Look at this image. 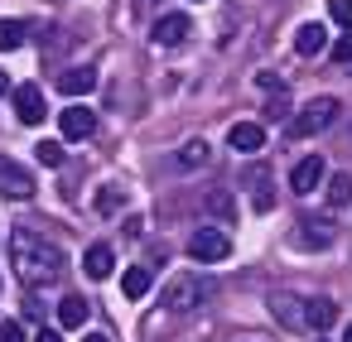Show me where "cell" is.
<instances>
[{"instance_id": "7a4b0ae2", "label": "cell", "mask_w": 352, "mask_h": 342, "mask_svg": "<svg viewBox=\"0 0 352 342\" xmlns=\"http://www.w3.org/2000/svg\"><path fill=\"white\" fill-rule=\"evenodd\" d=\"M208 294H212V284L203 275H174L164 284V308L169 313H193L198 304H208Z\"/></svg>"}, {"instance_id": "4dcf8cb0", "label": "cell", "mask_w": 352, "mask_h": 342, "mask_svg": "<svg viewBox=\"0 0 352 342\" xmlns=\"http://www.w3.org/2000/svg\"><path fill=\"white\" fill-rule=\"evenodd\" d=\"M318 342H328V337H318Z\"/></svg>"}, {"instance_id": "cb8c5ba5", "label": "cell", "mask_w": 352, "mask_h": 342, "mask_svg": "<svg viewBox=\"0 0 352 342\" xmlns=\"http://www.w3.org/2000/svg\"><path fill=\"white\" fill-rule=\"evenodd\" d=\"M333 58H338V63H352V34H342V39L333 44Z\"/></svg>"}, {"instance_id": "484cf974", "label": "cell", "mask_w": 352, "mask_h": 342, "mask_svg": "<svg viewBox=\"0 0 352 342\" xmlns=\"http://www.w3.org/2000/svg\"><path fill=\"white\" fill-rule=\"evenodd\" d=\"M265 116H270V121H285V116H289V106H285V102H280V97H275V102H270V106H265Z\"/></svg>"}, {"instance_id": "277c9868", "label": "cell", "mask_w": 352, "mask_h": 342, "mask_svg": "<svg viewBox=\"0 0 352 342\" xmlns=\"http://www.w3.org/2000/svg\"><path fill=\"white\" fill-rule=\"evenodd\" d=\"M188 255L193 260H227L232 255V241H227V231H217V227H198L193 236H188Z\"/></svg>"}, {"instance_id": "9a60e30c", "label": "cell", "mask_w": 352, "mask_h": 342, "mask_svg": "<svg viewBox=\"0 0 352 342\" xmlns=\"http://www.w3.org/2000/svg\"><path fill=\"white\" fill-rule=\"evenodd\" d=\"M97 87V73L92 68H68V73H58V92H68V97H82V92H92Z\"/></svg>"}, {"instance_id": "d6986e66", "label": "cell", "mask_w": 352, "mask_h": 342, "mask_svg": "<svg viewBox=\"0 0 352 342\" xmlns=\"http://www.w3.org/2000/svg\"><path fill=\"white\" fill-rule=\"evenodd\" d=\"M25 34H30V25H25V20H0V54L20 49V44H25Z\"/></svg>"}, {"instance_id": "5b68a950", "label": "cell", "mask_w": 352, "mask_h": 342, "mask_svg": "<svg viewBox=\"0 0 352 342\" xmlns=\"http://www.w3.org/2000/svg\"><path fill=\"white\" fill-rule=\"evenodd\" d=\"M0 193L6 198H30L34 193V174L20 159H10V155H0Z\"/></svg>"}, {"instance_id": "e0dca14e", "label": "cell", "mask_w": 352, "mask_h": 342, "mask_svg": "<svg viewBox=\"0 0 352 342\" xmlns=\"http://www.w3.org/2000/svg\"><path fill=\"white\" fill-rule=\"evenodd\" d=\"M323 44H328V30H323V25H299V34H294V49H299L304 58L323 54Z\"/></svg>"}, {"instance_id": "9c48e42d", "label": "cell", "mask_w": 352, "mask_h": 342, "mask_svg": "<svg viewBox=\"0 0 352 342\" xmlns=\"http://www.w3.org/2000/svg\"><path fill=\"white\" fill-rule=\"evenodd\" d=\"M227 145H232L236 155H251V159H256V155L265 150V130H261L256 121H236V126L227 130Z\"/></svg>"}, {"instance_id": "4fadbf2b", "label": "cell", "mask_w": 352, "mask_h": 342, "mask_svg": "<svg viewBox=\"0 0 352 342\" xmlns=\"http://www.w3.org/2000/svg\"><path fill=\"white\" fill-rule=\"evenodd\" d=\"M304 323H309L314 332H328V328L338 323V304H333V299H304Z\"/></svg>"}, {"instance_id": "603a6c76", "label": "cell", "mask_w": 352, "mask_h": 342, "mask_svg": "<svg viewBox=\"0 0 352 342\" xmlns=\"http://www.w3.org/2000/svg\"><path fill=\"white\" fill-rule=\"evenodd\" d=\"M328 15H333V25H338V30H347V34H352V0H328Z\"/></svg>"}, {"instance_id": "8fae6325", "label": "cell", "mask_w": 352, "mask_h": 342, "mask_svg": "<svg viewBox=\"0 0 352 342\" xmlns=\"http://www.w3.org/2000/svg\"><path fill=\"white\" fill-rule=\"evenodd\" d=\"M318 183H323V159H318V155L299 159V164H294V174H289V193H314Z\"/></svg>"}, {"instance_id": "83f0119b", "label": "cell", "mask_w": 352, "mask_h": 342, "mask_svg": "<svg viewBox=\"0 0 352 342\" xmlns=\"http://www.w3.org/2000/svg\"><path fill=\"white\" fill-rule=\"evenodd\" d=\"M82 342H111V337H107V332H87Z\"/></svg>"}, {"instance_id": "5bb4252c", "label": "cell", "mask_w": 352, "mask_h": 342, "mask_svg": "<svg viewBox=\"0 0 352 342\" xmlns=\"http://www.w3.org/2000/svg\"><path fill=\"white\" fill-rule=\"evenodd\" d=\"M188 30H193V25H188V15H164V20L155 25V44H164V49H169V44H184V39H188Z\"/></svg>"}, {"instance_id": "52a82bcc", "label": "cell", "mask_w": 352, "mask_h": 342, "mask_svg": "<svg viewBox=\"0 0 352 342\" xmlns=\"http://www.w3.org/2000/svg\"><path fill=\"white\" fill-rule=\"evenodd\" d=\"M289 241H294L299 251H323V246L333 241V222H328V217H304Z\"/></svg>"}, {"instance_id": "8992f818", "label": "cell", "mask_w": 352, "mask_h": 342, "mask_svg": "<svg viewBox=\"0 0 352 342\" xmlns=\"http://www.w3.org/2000/svg\"><path fill=\"white\" fill-rule=\"evenodd\" d=\"M246 193H251V207H256V212H270V207H275V174H270L265 164H251Z\"/></svg>"}, {"instance_id": "2e32d148", "label": "cell", "mask_w": 352, "mask_h": 342, "mask_svg": "<svg viewBox=\"0 0 352 342\" xmlns=\"http://www.w3.org/2000/svg\"><path fill=\"white\" fill-rule=\"evenodd\" d=\"M87 323V299L82 294H63L58 299V328H82Z\"/></svg>"}, {"instance_id": "ba28073f", "label": "cell", "mask_w": 352, "mask_h": 342, "mask_svg": "<svg viewBox=\"0 0 352 342\" xmlns=\"http://www.w3.org/2000/svg\"><path fill=\"white\" fill-rule=\"evenodd\" d=\"M15 116H20L25 126H39V121L49 116V106H44V92H39L34 82H25V87H15Z\"/></svg>"}, {"instance_id": "d4e9b609", "label": "cell", "mask_w": 352, "mask_h": 342, "mask_svg": "<svg viewBox=\"0 0 352 342\" xmlns=\"http://www.w3.org/2000/svg\"><path fill=\"white\" fill-rule=\"evenodd\" d=\"M0 342H25V332H20L15 318H10V323H0Z\"/></svg>"}, {"instance_id": "30bf717a", "label": "cell", "mask_w": 352, "mask_h": 342, "mask_svg": "<svg viewBox=\"0 0 352 342\" xmlns=\"http://www.w3.org/2000/svg\"><path fill=\"white\" fill-rule=\"evenodd\" d=\"M58 130H63L68 140H87V135L97 130V111H87V106H68V111H58Z\"/></svg>"}, {"instance_id": "3957f363", "label": "cell", "mask_w": 352, "mask_h": 342, "mask_svg": "<svg viewBox=\"0 0 352 342\" xmlns=\"http://www.w3.org/2000/svg\"><path fill=\"white\" fill-rule=\"evenodd\" d=\"M338 111H342V106H338L333 97H314V102H309V106L289 121V135H294V140H309V135L328 130V126L338 121Z\"/></svg>"}, {"instance_id": "7c38bea8", "label": "cell", "mask_w": 352, "mask_h": 342, "mask_svg": "<svg viewBox=\"0 0 352 342\" xmlns=\"http://www.w3.org/2000/svg\"><path fill=\"white\" fill-rule=\"evenodd\" d=\"M82 270H87V280H107V275L116 270V255H111V246H107V241L87 246V251H82Z\"/></svg>"}, {"instance_id": "f546056e", "label": "cell", "mask_w": 352, "mask_h": 342, "mask_svg": "<svg viewBox=\"0 0 352 342\" xmlns=\"http://www.w3.org/2000/svg\"><path fill=\"white\" fill-rule=\"evenodd\" d=\"M342 342H352V323H347V328H342Z\"/></svg>"}, {"instance_id": "6da1fadb", "label": "cell", "mask_w": 352, "mask_h": 342, "mask_svg": "<svg viewBox=\"0 0 352 342\" xmlns=\"http://www.w3.org/2000/svg\"><path fill=\"white\" fill-rule=\"evenodd\" d=\"M10 255H15L20 280H30V284H49V280H58V270H63V251L49 246V241L34 236V231H15Z\"/></svg>"}, {"instance_id": "f1b7e54d", "label": "cell", "mask_w": 352, "mask_h": 342, "mask_svg": "<svg viewBox=\"0 0 352 342\" xmlns=\"http://www.w3.org/2000/svg\"><path fill=\"white\" fill-rule=\"evenodd\" d=\"M6 92H10V78H6V73H0V97H6Z\"/></svg>"}, {"instance_id": "7402d4cb", "label": "cell", "mask_w": 352, "mask_h": 342, "mask_svg": "<svg viewBox=\"0 0 352 342\" xmlns=\"http://www.w3.org/2000/svg\"><path fill=\"white\" fill-rule=\"evenodd\" d=\"M34 155H39V164H44V169H58V164H63L58 140H39V145H34Z\"/></svg>"}, {"instance_id": "44dd1931", "label": "cell", "mask_w": 352, "mask_h": 342, "mask_svg": "<svg viewBox=\"0 0 352 342\" xmlns=\"http://www.w3.org/2000/svg\"><path fill=\"white\" fill-rule=\"evenodd\" d=\"M208 159V140H184V150H179V164L184 169H198Z\"/></svg>"}, {"instance_id": "ffe728a7", "label": "cell", "mask_w": 352, "mask_h": 342, "mask_svg": "<svg viewBox=\"0 0 352 342\" xmlns=\"http://www.w3.org/2000/svg\"><path fill=\"white\" fill-rule=\"evenodd\" d=\"M352 203V179L347 174H333L328 179V207H347Z\"/></svg>"}, {"instance_id": "ac0fdd59", "label": "cell", "mask_w": 352, "mask_h": 342, "mask_svg": "<svg viewBox=\"0 0 352 342\" xmlns=\"http://www.w3.org/2000/svg\"><path fill=\"white\" fill-rule=\"evenodd\" d=\"M150 284H155L150 265H131V270L121 275V289H126V299H145V294H150Z\"/></svg>"}, {"instance_id": "4316f807", "label": "cell", "mask_w": 352, "mask_h": 342, "mask_svg": "<svg viewBox=\"0 0 352 342\" xmlns=\"http://www.w3.org/2000/svg\"><path fill=\"white\" fill-rule=\"evenodd\" d=\"M34 342H63V337H58V332H54V328H44V332H39V337H34Z\"/></svg>"}]
</instances>
